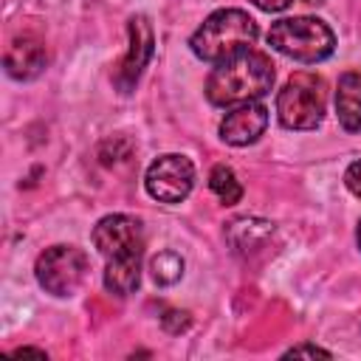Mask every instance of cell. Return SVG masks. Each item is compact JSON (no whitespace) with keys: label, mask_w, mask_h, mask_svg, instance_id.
<instances>
[{"label":"cell","mask_w":361,"mask_h":361,"mask_svg":"<svg viewBox=\"0 0 361 361\" xmlns=\"http://www.w3.org/2000/svg\"><path fill=\"white\" fill-rule=\"evenodd\" d=\"M93 245L104 257V288L116 296H130L141 282L144 228L130 214H107L93 228Z\"/></svg>","instance_id":"6da1fadb"},{"label":"cell","mask_w":361,"mask_h":361,"mask_svg":"<svg viewBox=\"0 0 361 361\" xmlns=\"http://www.w3.org/2000/svg\"><path fill=\"white\" fill-rule=\"evenodd\" d=\"M274 87V62L245 48L223 62H217L206 79V96L217 107H237L245 102H257Z\"/></svg>","instance_id":"7a4b0ae2"},{"label":"cell","mask_w":361,"mask_h":361,"mask_svg":"<svg viewBox=\"0 0 361 361\" xmlns=\"http://www.w3.org/2000/svg\"><path fill=\"white\" fill-rule=\"evenodd\" d=\"M259 28L254 17L240 8H220L203 20V25L189 37L192 54L203 62H223L254 45Z\"/></svg>","instance_id":"3957f363"},{"label":"cell","mask_w":361,"mask_h":361,"mask_svg":"<svg viewBox=\"0 0 361 361\" xmlns=\"http://www.w3.org/2000/svg\"><path fill=\"white\" fill-rule=\"evenodd\" d=\"M268 45L296 62H322L336 51V34L319 17H285L268 28Z\"/></svg>","instance_id":"277c9868"},{"label":"cell","mask_w":361,"mask_h":361,"mask_svg":"<svg viewBox=\"0 0 361 361\" xmlns=\"http://www.w3.org/2000/svg\"><path fill=\"white\" fill-rule=\"evenodd\" d=\"M327 85L322 76L299 71L276 93V116L288 130H316L324 118Z\"/></svg>","instance_id":"5b68a950"},{"label":"cell","mask_w":361,"mask_h":361,"mask_svg":"<svg viewBox=\"0 0 361 361\" xmlns=\"http://www.w3.org/2000/svg\"><path fill=\"white\" fill-rule=\"evenodd\" d=\"M39 288L54 296H73L87 276V254L76 245H51L34 265Z\"/></svg>","instance_id":"8992f818"},{"label":"cell","mask_w":361,"mask_h":361,"mask_svg":"<svg viewBox=\"0 0 361 361\" xmlns=\"http://www.w3.org/2000/svg\"><path fill=\"white\" fill-rule=\"evenodd\" d=\"M144 186L149 197H155L158 203H180L195 186V166L186 155H178V152L158 155L147 166Z\"/></svg>","instance_id":"52a82bcc"},{"label":"cell","mask_w":361,"mask_h":361,"mask_svg":"<svg viewBox=\"0 0 361 361\" xmlns=\"http://www.w3.org/2000/svg\"><path fill=\"white\" fill-rule=\"evenodd\" d=\"M127 28H130V51H127V56L121 62V71L116 73V85L121 87V93H130L135 87L144 65L152 56V45H155L152 25H149V20L144 14H135Z\"/></svg>","instance_id":"ba28073f"},{"label":"cell","mask_w":361,"mask_h":361,"mask_svg":"<svg viewBox=\"0 0 361 361\" xmlns=\"http://www.w3.org/2000/svg\"><path fill=\"white\" fill-rule=\"evenodd\" d=\"M265 127H268V107L259 102H245L226 113V118L220 121V138L231 147H245L254 144L265 133Z\"/></svg>","instance_id":"9c48e42d"},{"label":"cell","mask_w":361,"mask_h":361,"mask_svg":"<svg viewBox=\"0 0 361 361\" xmlns=\"http://www.w3.org/2000/svg\"><path fill=\"white\" fill-rule=\"evenodd\" d=\"M45 62H48L45 45H42L39 39H34V37H17V39L8 45L6 59H3L6 73H8L11 79H17V82L37 79V76L42 73Z\"/></svg>","instance_id":"30bf717a"},{"label":"cell","mask_w":361,"mask_h":361,"mask_svg":"<svg viewBox=\"0 0 361 361\" xmlns=\"http://www.w3.org/2000/svg\"><path fill=\"white\" fill-rule=\"evenodd\" d=\"M336 116H338V124L347 133H358L361 130V73L347 71V73L338 76Z\"/></svg>","instance_id":"8fae6325"},{"label":"cell","mask_w":361,"mask_h":361,"mask_svg":"<svg viewBox=\"0 0 361 361\" xmlns=\"http://www.w3.org/2000/svg\"><path fill=\"white\" fill-rule=\"evenodd\" d=\"M209 189H212L214 197H217L220 203H226V206H234V203L243 197V186H240L234 169L226 166V164H217V166L209 172Z\"/></svg>","instance_id":"7c38bea8"},{"label":"cell","mask_w":361,"mask_h":361,"mask_svg":"<svg viewBox=\"0 0 361 361\" xmlns=\"http://www.w3.org/2000/svg\"><path fill=\"white\" fill-rule=\"evenodd\" d=\"M149 274L155 285H175L183 276V257L175 251H161L149 262Z\"/></svg>","instance_id":"4fadbf2b"},{"label":"cell","mask_w":361,"mask_h":361,"mask_svg":"<svg viewBox=\"0 0 361 361\" xmlns=\"http://www.w3.org/2000/svg\"><path fill=\"white\" fill-rule=\"evenodd\" d=\"M271 231H274V228H271V223H265V220H234V223H228V234H243V240H231L240 251H245L248 245L265 240Z\"/></svg>","instance_id":"5bb4252c"},{"label":"cell","mask_w":361,"mask_h":361,"mask_svg":"<svg viewBox=\"0 0 361 361\" xmlns=\"http://www.w3.org/2000/svg\"><path fill=\"white\" fill-rule=\"evenodd\" d=\"M161 324H164L169 333H180V330L189 327V316H186L183 310H166V313L161 316Z\"/></svg>","instance_id":"9a60e30c"},{"label":"cell","mask_w":361,"mask_h":361,"mask_svg":"<svg viewBox=\"0 0 361 361\" xmlns=\"http://www.w3.org/2000/svg\"><path fill=\"white\" fill-rule=\"evenodd\" d=\"M344 186H347L355 197H361V161H353V164L347 166V172H344Z\"/></svg>","instance_id":"2e32d148"},{"label":"cell","mask_w":361,"mask_h":361,"mask_svg":"<svg viewBox=\"0 0 361 361\" xmlns=\"http://www.w3.org/2000/svg\"><path fill=\"white\" fill-rule=\"evenodd\" d=\"M285 355H288V358H299V355H310V358L322 355V358H330V353L322 350V347H316V344H296V347H290Z\"/></svg>","instance_id":"e0dca14e"},{"label":"cell","mask_w":361,"mask_h":361,"mask_svg":"<svg viewBox=\"0 0 361 361\" xmlns=\"http://www.w3.org/2000/svg\"><path fill=\"white\" fill-rule=\"evenodd\" d=\"M257 8H262V11H285L293 0H251Z\"/></svg>","instance_id":"ac0fdd59"},{"label":"cell","mask_w":361,"mask_h":361,"mask_svg":"<svg viewBox=\"0 0 361 361\" xmlns=\"http://www.w3.org/2000/svg\"><path fill=\"white\" fill-rule=\"evenodd\" d=\"M14 355H42L45 358V353L42 350H34V347H20V350H14Z\"/></svg>","instance_id":"d6986e66"},{"label":"cell","mask_w":361,"mask_h":361,"mask_svg":"<svg viewBox=\"0 0 361 361\" xmlns=\"http://www.w3.org/2000/svg\"><path fill=\"white\" fill-rule=\"evenodd\" d=\"M355 240H358V248H361V220H358V228H355Z\"/></svg>","instance_id":"ffe728a7"},{"label":"cell","mask_w":361,"mask_h":361,"mask_svg":"<svg viewBox=\"0 0 361 361\" xmlns=\"http://www.w3.org/2000/svg\"><path fill=\"white\" fill-rule=\"evenodd\" d=\"M305 3H310V6H322L324 0H305Z\"/></svg>","instance_id":"44dd1931"}]
</instances>
